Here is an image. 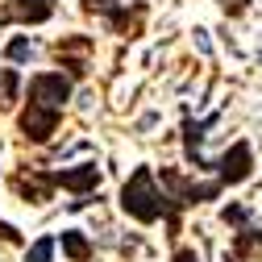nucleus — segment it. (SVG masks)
<instances>
[{
    "instance_id": "f257e3e1",
    "label": "nucleus",
    "mask_w": 262,
    "mask_h": 262,
    "mask_svg": "<svg viewBox=\"0 0 262 262\" xmlns=\"http://www.w3.org/2000/svg\"><path fill=\"white\" fill-rule=\"evenodd\" d=\"M13 187L34 204H46L54 187H71L75 195H88L100 187V167L96 162H79V167H67V171H25L13 179ZM83 200H71V208H83Z\"/></svg>"
},
{
    "instance_id": "f03ea898",
    "label": "nucleus",
    "mask_w": 262,
    "mask_h": 262,
    "mask_svg": "<svg viewBox=\"0 0 262 262\" xmlns=\"http://www.w3.org/2000/svg\"><path fill=\"white\" fill-rule=\"evenodd\" d=\"M225 191V179H208V183H191L183 179L175 167H162V195H167V229L171 237L179 233V212L191 208V204H204V200H216V195Z\"/></svg>"
},
{
    "instance_id": "7ed1b4c3",
    "label": "nucleus",
    "mask_w": 262,
    "mask_h": 262,
    "mask_svg": "<svg viewBox=\"0 0 262 262\" xmlns=\"http://www.w3.org/2000/svg\"><path fill=\"white\" fill-rule=\"evenodd\" d=\"M121 208H125V216H134L138 225H154L158 216H167V195L158 191L150 167H138L134 175L125 179V187H121Z\"/></svg>"
},
{
    "instance_id": "20e7f679",
    "label": "nucleus",
    "mask_w": 262,
    "mask_h": 262,
    "mask_svg": "<svg viewBox=\"0 0 262 262\" xmlns=\"http://www.w3.org/2000/svg\"><path fill=\"white\" fill-rule=\"evenodd\" d=\"M58 121H62V108H50V104H34V100H29L25 113L17 117V129H21V138H25V142L46 146V142L54 138Z\"/></svg>"
},
{
    "instance_id": "39448f33",
    "label": "nucleus",
    "mask_w": 262,
    "mask_h": 262,
    "mask_svg": "<svg viewBox=\"0 0 262 262\" xmlns=\"http://www.w3.org/2000/svg\"><path fill=\"white\" fill-rule=\"evenodd\" d=\"M29 100H34V104H50V108H67V100H71V75L38 71L34 79H29Z\"/></svg>"
},
{
    "instance_id": "423d86ee",
    "label": "nucleus",
    "mask_w": 262,
    "mask_h": 262,
    "mask_svg": "<svg viewBox=\"0 0 262 262\" xmlns=\"http://www.w3.org/2000/svg\"><path fill=\"white\" fill-rule=\"evenodd\" d=\"M212 171L233 187V183H246L250 179V171H254V150H250V142H233L216 162H212Z\"/></svg>"
},
{
    "instance_id": "0eeeda50",
    "label": "nucleus",
    "mask_w": 262,
    "mask_h": 262,
    "mask_svg": "<svg viewBox=\"0 0 262 262\" xmlns=\"http://www.w3.org/2000/svg\"><path fill=\"white\" fill-rule=\"evenodd\" d=\"M54 17V0H9L0 25H42Z\"/></svg>"
},
{
    "instance_id": "6e6552de",
    "label": "nucleus",
    "mask_w": 262,
    "mask_h": 262,
    "mask_svg": "<svg viewBox=\"0 0 262 262\" xmlns=\"http://www.w3.org/2000/svg\"><path fill=\"white\" fill-rule=\"evenodd\" d=\"M216 121H221L216 113H212V117H204V121H191V117L183 121V154H187V162H191L195 171H212V158H204V154H200V142L208 138V129H212Z\"/></svg>"
},
{
    "instance_id": "1a4fd4ad",
    "label": "nucleus",
    "mask_w": 262,
    "mask_h": 262,
    "mask_svg": "<svg viewBox=\"0 0 262 262\" xmlns=\"http://www.w3.org/2000/svg\"><path fill=\"white\" fill-rule=\"evenodd\" d=\"M88 9L96 17H104L113 34H129V9H142L138 0H88Z\"/></svg>"
},
{
    "instance_id": "9d476101",
    "label": "nucleus",
    "mask_w": 262,
    "mask_h": 262,
    "mask_svg": "<svg viewBox=\"0 0 262 262\" xmlns=\"http://www.w3.org/2000/svg\"><path fill=\"white\" fill-rule=\"evenodd\" d=\"M88 50H92L88 38H67V42H58V62H62L75 79H83V75H88Z\"/></svg>"
},
{
    "instance_id": "9b49d317",
    "label": "nucleus",
    "mask_w": 262,
    "mask_h": 262,
    "mask_svg": "<svg viewBox=\"0 0 262 262\" xmlns=\"http://www.w3.org/2000/svg\"><path fill=\"white\" fill-rule=\"evenodd\" d=\"M58 246H62V254H67L71 262H88L92 258V242L83 237V229H62Z\"/></svg>"
},
{
    "instance_id": "f8f14e48",
    "label": "nucleus",
    "mask_w": 262,
    "mask_h": 262,
    "mask_svg": "<svg viewBox=\"0 0 262 262\" xmlns=\"http://www.w3.org/2000/svg\"><path fill=\"white\" fill-rule=\"evenodd\" d=\"M254 246H262V229H242L237 233V242H233V262H246V254L254 250Z\"/></svg>"
},
{
    "instance_id": "ddd939ff",
    "label": "nucleus",
    "mask_w": 262,
    "mask_h": 262,
    "mask_svg": "<svg viewBox=\"0 0 262 262\" xmlns=\"http://www.w3.org/2000/svg\"><path fill=\"white\" fill-rule=\"evenodd\" d=\"M34 54H38V46L29 42V38H13V42L5 46V58H9V62H29Z\"/></svg>"
},
{
    "instance_id": "4468645a",
    "label": "nucleus",
    "mask_w": 262,
    "mask_h": 262,
    "mask_svg": "<svg viewBox=\"0 0 262 262\" xmlns=\"http://www.w3.org/2000/svg\"><path fill=\"white\" fill-rule=\"evenodd\" d=\"M25 262H54V237H38L25 250Z\"/></svg>"
},
{
    "instance_id": "2eb2a0df",
    "label": "nucleus",
    "mask_w": 262,
    "mask_h": 262,
    "mask_svg": "<svg viewBox=\"0 0 262 262\" xmlns=\"http://www.w3.org/2000/svg\"><path fill=\"white\" fill-rule=\"evenodd\" d=\"M221 221H225V225H237V229H246V225H250V208H246V204H229V208L221 212Z\"/></svg>"
},
{
    "instance_id": "dca6fc26",
    "label": "nucleus",
    "mask_w": 262,
    "mask_h": 262,
    "mask_svg": "<svg viewBox=\"0 0 262 262\" xmlns=\"http://www.w3.org/2000/svg\"><path fill=\"white\" fill-rule=\"evenodd\" d=\"M0 242H9V246H17V242H21V233H17L9 221H0Z\"/></svg>"
},
{
    "instance_id": "f3484780",
    "label": "nucleus",
    "mask_w": 262,
    "mask_h": 262,
    "mask_svg": "<svg viewBox=\"0 0 262 262\" xmlns=\"http://www.w3.org/2000/svg\"><path fill=\"white\" fill-rule=\"evenodd\" d=\"M171 262H204V258L195 254V250H175V254H171Z\"/></svg>"
},
{
    "instance_id": "a211bd4d",
    "label": "nucleus",
    "mask_w": 262,
    "mask_h": 262,
    "mask_svg": "<svg viewBox=\"0 0 262 262\" xmlns=\"http://www.w3.org/2000/svg\"><path fill=\"white\" fill-rule=\"evenodd\" d=\"M0 108H5V88H0Z\"/></svg>"
}]
</instances>
